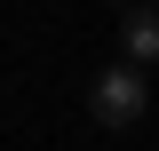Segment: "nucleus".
<instances>
[{"mask_svg":"<svg viewBox=\"0 0 159 151\" xmlns=\"http://www.w3.org/2000/svg\"><path fill=\"white\" fill-rule=\"evenodd\" d=\"M88 112H96V127H135V119L151 112L143 64H103V72L88 80Z\"/></svg>","mask_w":159,"mask_h":151,"instance_id":"f257e3e1","label":"nucleus"},{"mask_svg":"<svg viewBox=\"0 0 159 151\" xmlns=\"http://www.w3.org/2000/svg\"><path fill=\"white\" fill-rule=\"evenodd\" d=\"M151 8H159V0H151Z\"/></svg>","mask_w":159,"mask_h":151,"instance_id":"20e7f679","label":"nucleus"},{"mask_svg":"<svg viewBox=\"0 0 159 151\" xmlns=\"http://www.w3.org/2000/svg\"><path fill=\"white\" fill-rule=\"evenodd\" d=\"M119 40H127V64H159V8H127Z\"/></svg>","mask_w":159,"mask_h":151,"instance_id":"f03ea898","label":"nucleus"},{"mask_svg":"<svg viewBox=\"0 0 159 151\" xmlns=\"http://www.w3.org/2000/svg\"><path fill=\"white\" fill-rule=\"evenodd\" d=\"M111 8H127V0H111Z\"/></svg>","mask_w":159,"mask_h":151,"instance_id":"7ed1b4c3","label":"nucleus"}]
</instances>
